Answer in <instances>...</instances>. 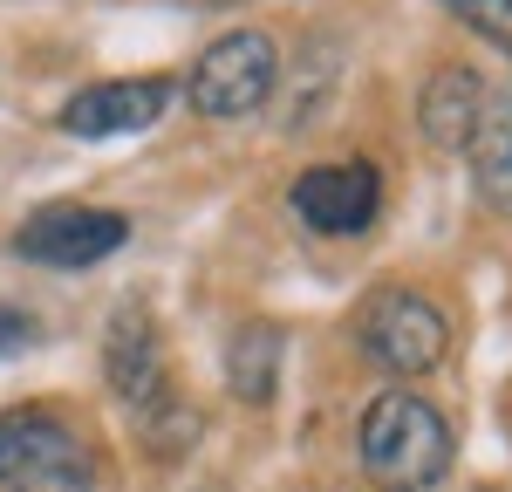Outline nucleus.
<instances>
[{
	"mask_svg": "<svg viewBox=\"0 0 512 492\" xmlns=\"http://www.w3.org/2000/svg\"><path fill=\"white\" fill-rule=\"evenodd\" d=\"M355 349L369 369H383L396 383H417L451 356V315L424 287H376L355 308Z\"/></svg>",
	"mask_w": 512,
	"mask_h": 492,
	"instance_id": "obj_3",
	"label": "nucleus"
},
{
	"mask_svg": "<svg viewBox=\"0 0 512 492\" xmlns=\"http://www.w3.org/2000/svg\"><path fill=\"white\" fill-rule=\"evenodd\" d=\"M355 451H362V472H369L376 492H437L451 479L458 438H451V417L424 390L396 383V390H383L362 410Z\"/></svg>",
	"mask_w": 512,
	"mask_h": 492,
	"instance_id": "obj_1",
	"label": "nucleus"
},
{
	"mask_svg": "<svg viewBox=\"0 0 512 492\" xmlns=\"http://www.w3.org/2000/svg\"><path fill=\"white\" fill-rule=\"evenodd\" d=\"M103 383H110V397L123 404V417L137 424V417H151L178 397V383H171V363H164V335L158 322L130 301L110 315L103 328Z\"/></svg>",
	"mask_w": 512,
	"mask_h": 492,
	"instance_id": "obj_7",
	"label": "nucleus"
},
{
	"mask_svg": "<svg viewBox=\"0 0 512 492\" xmlns=\"http://www.w3.org/2000/svg\"><path fill=\"white\" fill-rule=\"evenodd\" d=\"M41 342V328L28 308H14V301H0V363H14V356H28Z\"/></svg>",
	"mask_w": 512,
	"mask_h": 492,
	"instance_id": "obj_14",
	"label": "nucleus"
},
{
	"mask_svg": "<svg viewBox=\"0 0 512 492\" xmlns=\"http://www.w3.org/2000/svg\"><path fill=\"white\" fill-rule=\"evenodd\" d=\"M130 431H137V445L151 451V458H164V465H178V458H185V451L198 445V410L185 404V390H178V397H171L164 410H151V417H137Z\"/></svg>",
	"mask_w": 512,
	"mask_h": 492,
	"instance_id": "obj_12",
	"label": "nucleus"
},
{
	"mask_svg": "<svg viewBox=\"0 0 512 492\" xmlns=\"http://www.w3.org/2000/svg\"><path fill=\"white\" fill-rule=\"evenodd\" d=\"M280 363H287V335L274 322H239L226 335V390L239 404L267 410L280 390Z\"/></svg>",
	"mask_w": 512,
	"mask_h": 492,
	"instance_id": "obj_11",
	"label": "nucleus"
},
{
	"mask_svg": "<svg viewBox=\"0 0 512 492\" xmlns=\"http://www.w3.org/2000/svg\"><path fill=\"white\" fill-rule=\"evenodd\" d=\"M103 458L69 404L0 410V492H96Z\"/></svg>",
	"mask_w": 512,
	"mask_h": 492,
	"instance_id": "obj_2",
	"label": "nucleus"
},
{
	"mask_svg": "<svg viewBox=\"0 0 512 492\" xmlns=\"http://www.w3.org/2000/svg\"><path fill=\"white\" fill-rule=\"evenodd\" d=\"M485 69H472V62H437L431 76H424V89H417V130H424V144L431 151H458L465 158V144H472L478 130V110H485Z\"/></svg>",
	"mask_w": 512,
	"mask_h": 492,
	"instance_id": "obj_9",
	"label": "nucleus"
},
{
	"mask_svg": "<svg viewBox=\"0 0 512 492\" xmlns=\"http://www.w3.org/2000/svg\"><path fill=\"white\" fill-rule=\"evenodd\" d=\"M192 117L205 123H239V117H260L280 89V48L267 28H233L219 35L205 55L192 62V76L178 82Z\"/></svg>",
	"mask_w": 512,
	"mask_h": 492,
	"instance_id": "obj_4",
	"label": "nucleus"
},
{
	"mask_svg": "<svg viewBox=\"0 0 512 492\" xmlns=\"http://www.w3.org/2000/svg\"><path fill=\"white\" fill-rule=\"evenodd\" d=\"M465 164H472L478 199L492 212H512V82L485 89V110H478L472 144H465Z\"/></svg>",
	"mask_w": 512,
	"mask_h": 492,
	"instance_id": "obj_10",
	"label": "nucleus"
},
{
	"mask_svg": "<svg viewBox=\"0 0 512 492\" xmlns=\"http://www.w3.org/2000/svg\"><path fill=\"white\" fill-rule=\"evenodd\" d=\"M287 205L294 219L321 233V240H355L376 226L383 212V171L369 158H328V164H308L294 185H287Z\"/></svg>",
	"mask_w": 512,
	"mask_h": 492,
	"instance_id": "obj_6",
	"label": "nucleus"
},
{
	"mask_svg": "<svg viewBox=\"0 0 512 492\" xmlns=\"http://www.w3.org/2000/svg\"><path fill=\"white\" fill-rule=\"evenodd\" d=\"M178 7H198L205 14V7H233V0H178Z\"/></svg>",
	"mask_w": 512,
	"mask_h": 492,
	"instance_id": "obj_15",
	"label": "nucleus"
},
{
	"mask_svg": "<svg viewBox=\"0 0 512 492\" xmlns=\"http://www.w3.org/2000/svg\"><path fill=\"white\" fill-rule=\"evenodd\" d=\"M437 7H444L458 28H472L485 48H499V55L512 62V0H437Z\"/></svg>",
	"mask_w": 512,
	"mask_h": 492,
	"instance_id": "obj_13",
	"label": "nucleus"
},
{
	"mask_svg": "<svg viewBox=\"0 0 512 492\" xmlns=\"http://www.w3.org/2000/svg\"><path fill=\"white\" fill-rule=\"evenodd\" d=\"M171 96H178V82L171 76H110V82H89L76 89L69 103H62V130L69 137H123V130H151V123L171 110Z\"/></svg>",
	"mask_w": 512,
	"mask_h": 492,
	"instance_id": "obj_8",
	"label": "nucleus"
},
{
	"mask_svg": "<svg viewBox=\"0 0 512 492\" xmlns=\"http://www.w3.org/2000/svg\"><path fill=\"white\" fill-rule=\"evenodd\" d=\"M123 246H130V219L110 212V205L55 199V205H35L14 226V253L28 267H55V274H89V267H103Z\"/></svg>",
	"mask_w": 512,
	"mask_h": 492,
	"instance_id": "obj_5",
	"label": "nucleus"
}]
</instances>
